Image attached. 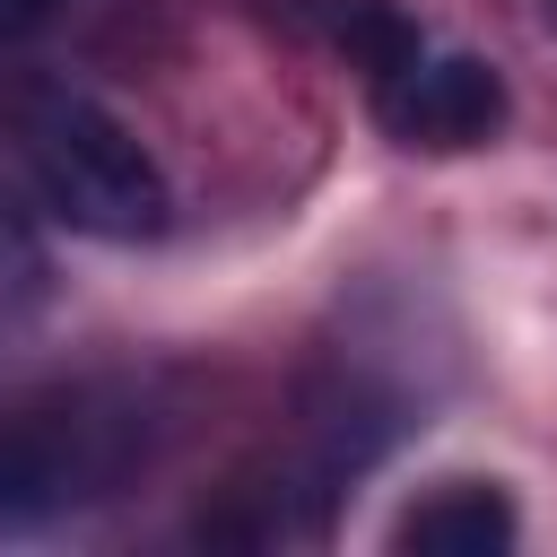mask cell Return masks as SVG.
<instances>
[{"mask_svg":"<svg viewBox=\"0 0 557 557\" xmlns=\"http://www.w3.org/2000/svg\"><path fill=\"white\" fill-rule=\"evenodd\" d=\"M9 139L26 157L35 200L61 226L104 235V244H139V235L165 226V174H157V157L96 96H78V87H26L17 113H9Z\"/></svg>","mask_w":557,"mask_h":557,"instance_id":"obj_1","label":"cell"},{"mask_svg":"<svg viewBox=\"0 0 557 557\" xmlns=\"http://www.w3.org/2000/svg\"><path fill=\"white\" fill-rule=\"evenodd\" d=\"M139 453V400L131 392H61L0 409V531H44L96 496Z\"/></svg>","mask_w":557,"mask_h":557,"instance_id":"obj_2","label":"cell"},{"mask_svg":"<svg viewBox=\"0 0 557 557\" xmlns=\"http://www.w3.org/2000/svg\"><path fill=\"white\" fill-rule=\"evenodd\" d=\"M366 87H374V122H383L400 148H426V157L487 148V139L505 131V113H513L496 61H479V52H435V44H418L400 70H383V78H366Z\"/></svg>","mask_w":557,"mask_h":557,"instance_id":"obj_3","label":"cell"},{"mask_svg":"<svg viewBox=\"0 0 557 557\" xmlns=\"http://www.w3.org/2000/svg\"><path fill=\"white\" fill-rule=\"evenodd\" d=\"M513 531H522V513L496 479H444L435 496H418L392 522V548H409V557H496V548H513Z\"/></svg>","mask_w":557,"mask_h":557,"instance_id":"obj_4","label":"cell"},{"mask_svg":"<svg viewBox=\"0 0 557 557\" xmlns=\"http://www.w3.org/2000/svg\"><path fill=\"white\" fill-rule=\"evenodd\" d=\"M339 44H348V61H357L366 78H383V70H400L426 35H418L400 9H383V0H348V9H339Z\"/></svg>","mask_w":557,"mask_h":557,"instance_id":"obj_5","label":"cell"},{"mask_svg":"<svg viewBox=\"0 0 557 557\" xmlns=\"http://www.w3.org/2000/svg\"><path fill=\"white\" fill-rule=\"evenodd\" d=\"M70 17V0H0V52H17V44H35L44 26H61Z\"/></svg>","mask_w":557,"mask_h":557,"instance_id":"obj_6","label":"cell"}]
</instances>
